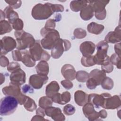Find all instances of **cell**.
<instances>
[{
  "label": "cell",
  "instance_id": "24",
  "mask_svg": "<svg viewBox=\"0 0 121 121\" xmlns=\"http://www.w3.org/2000/svg\"><path fill=\"white\" fill-rule=\"evenodd\" d=\"M60 86L57 82L53 81L50 82L46 87L45 94L46 96L51 98L54 94L58 93Z\"/></svg>",
  "mask_w": 121,
  "mask_h": 121
},
{
  "label": "cell",
  "instance_id": "53",
  "mask_svg": "<svg viewBox=\"0 0 121 121\" xmlns=\"http://www.w3.org/2000/svg\"><path fill=\"white\" fill-rule=\"evenodd\" d=\"M63 44L64 47V51H67L71 47V43L70 42L67 40H63Z\"/></svg>",
  "mask_w": 121,
  "mask_h": 121
},
{
  "label": "cell",
  "instance_id": "6",
  "mask_svg": "<svg viewBox=\"0 0 121 121\" xmlns=\"http://www.w3.org/2000/svg\"><path fill=\"white\" fill-rule=\"evenodd\" d=\"M108 44L105 41H101L96 45L97 52L93 56V59L95 64L101 65L106 58Z\"/></svg>",
  "mask_w": 121,
  "mask_h": 121
},
{
  "label": "cell",
  "instance_id": "26",
  "mask_svg": "<svg viewBox=\"0 0 121 121\" xmlns=\"http://www.w3.org/2000/svg\"><path fill=\"white\" fill-rule=\"evenodd\" d=\"M80 16L84 20H89L94 16V11L91 6L88 4L80 10Z\"/></svg>",
  "mask_w": 121,
  "mask_h": 121
},
{
  "label": "cell",
  "instance_id": "42",
  "mask_svg": "<svg viewBox=\"0 0 121 121\" xmlns=\"http://www.w3.org/2000/svg\"><path fill=\"white\" fill-rule=\"evenodd\" d=\"M12 56L13 59L16 61H21L22 53L21 50H15L12 51Z\"/></svg>",
  "mask_w": 121,
  "mask_h": 121
},
{
  "label": "cell",
  "instance_id": "12",
  "mask_svg": "<svg viewBox=\"0 0 121 121\" xmlns=\"http://www.w3.org/2000/svg\"><path fill=\"white\" fill-rule=\"evenodd\" d=\"M10 82L19 85L24 84L26 82V73L20 68L12 72L10 75Z\"/></svg>",
  "mask_w": 121,
  "mask_h": 121
},
{
  "label": "cell",
  "instance_id": "44",
  "mask_svg": "<svg viewBox=\"0 0 121 121\" xmlns=\"http://www.w3.org/2000/svg\"><path fill=\"white\" fill-rule=\"evenodd\" d=\"M20 68V65L17 62H11L7 66V70L11 73L13 71Z\"/></svg>",
  "mask_w": 121,
  "mask_h": 121
},
{
  "label": "cell",
  "instance_id": "45",
  "mask_svg": "<svg viewBox=\"0 0 121 121\" xmlns=\"http://www.w3.org/2000/svg\"><path fill=\"white\" fill-rule=\"evenodd\" d=\"M55 20L53 19H49L46 21L44 28L47 29H53L55 27Z\"/></svg>",
  "mask_w": 121,
  "mask_h": 121
},
{
  "label": "cell",
  "instance_id": "22",
  "mask_svg": "<svg viewBox=\"0 0 121 121\" xmlns=\"http://www.w3.org/2000/svg\"><path fill=\"white\" fill-rule=\"evenodd\" d=\"M21 61L27 67H32L35 64V60L30 53L29 51L25 50L21 52Z\"/></svg>",
  "mask_w": 121,
  "mask_h": 121
},
{
  "label": "cell",
  "instance_id": "1",
  "mask_svg": "<svg viewBox=\"0 0 121 121\" xmlns=\"http://www.w3.org/2000/svg\"><path fill=\"white\" fill-rule=\"evenodd\" d=\"M43 37L41 40V44L45 49L52 50L56 42L60 38L59 32L55 29H47L43 28L40 31Z\"/></svg>",
  "mask_w": 121,
  "mask_h": 121
},
{
  "label": "cell",
  "instance_id": "36",
  "mask_svg": "<svg viewBox=\"0 0 121 121\" xmlns=\"http://www.w3.org/2000/svg\"><path fill=\"white\" fill-rule=\"evenodd\" d=\"M81 64L86 67H89L95 65L93 59V56H89L87 57L83 56L81 59Z\"/></svg>",
  "mask_w": 121,
  "mask_h": 121
},
{
  "label": "cell",
  "instance_id": "19",
  "mask_svg": "<svg viewBox=\"0 0 121 121\" xmlns=\"http://www.w3.org/2000/svg\"><path fill=\"white\" fill-rule=\"evenodd\" d=\"M104 100V97L103 94L98 95L97 94H91L88 95L87 102L92 104L93 106L99 108L103 106Z\"/></svg>",
  "mask_w": 121,
  "mask_h": 121
},
{
  "label": "cell",
  "instance_id": "23",
  "mask_svg": "<svg viewBox=\"0 0 121 121\" xmlns=\"http://www.w3.org/2000/svg\"><path fill=\"white\" fill-rule=\"evenodd\" d=\"M106 77V73L102 70L95 69L89 74V78H91L97 83L98 86L101 85L104 78Z\"/></svg>",
  "mask_w": 121,
  "mask_h": 121
},
{
  "label": "cell",
  "instance_id": "57",
  "mask_svg": "<svg viewBox=\"0 0 121 121\" xmlns=\"http://www.w3.org/2000/svg\"><path fill=\"white\" fill-rule=\"evenodd\" d=\"M0 15H0V21H2V20H4L6 17H5V15L4 14V11H3L1 10H0Z\"/></svg>",
  "mask_w": 121,
  "mask_h": 121
},
{
  "label": "cell",
  "instance_id": "47",
  "mask_svg": "<svg viewBox=\"0 0 121 121\" xmlns=\"http://www.w3.org/2000/svg\"><path fill=\"white\" fill-rule=\"evenodd\" d=\"M27 97V96L25 95H24L21 92L20 94L18 95H17L16 98L17 99L18 104L20 105H22V104H24V103L26 101Z\"/></svg>",
  "mask_w": 121,
  "mask_h": 121
},
{
  "label": "cell",
  "instance_id": "3",
  "mask_svg": "<svg viewBox=\"0 0 121 121\" xmlns=\"http://www.w3.org/2000/svg\"><path fill=\"white\" fill-rule=\"evenodd\" d=\"M52 4L50 3H46L43 4H37L32 9V16L36 20L48 19L54 13L52 9Z\"/></svg>",
  "mask_w": 121,
  "mask_h": 121
},
{
  "label": "cell",
  "instance_id": "38",
  "mask_svg": "<svg viewBox=\"0 0 121 121\" xmlns=\"http://www.w3.org/2000/svg\"><path fill=\"white\" fill-rule=\"evenodd\" d=\"M74 36L78 39H82L86 35V31L81 28H77L75 29L73 33Z\"/></svg>",
  "mask_w": 121,
  "mask_h": 121
},
{
  "label": "cell",
  "instance_id": "46",
  "mask_svg": "<svg viewBox=\"0 0 121 121\" xmlns=\"http://www.w3.org/2000/svg\"><path fill=\"white\" fill-rule=\"evenodd\" d=\"M61 84L66 89H70L73 87V84L70 80L68 79H65L61 81Z\"/></svg>",
  "mask_w": 121,
  "mask_h": 121
},
{
  "label": "cell",
  "instance_id": "29",
  "mask_svg": "<svg viewBox=\"0 0 121 121\" xmlns=\"http://www.w3.org/2000/svg\"><path fill=\"white\" fill-rule=\"evenodd\" d=\"M88 3L86 0H72L70 3V9L74 12H78Z\"/></svg>",
  "mask_w": 121,
  "mask_h": 121
},
{
  "label": "cell",
  "instance_id": "25",
  "mask_svg": "<svg viewBox=\"0 0 121 121\" xmlns=\"http://www.w3.org/2000/svg\"><path fill=\"white\" fill-rule=\"evenodd\" d=\"M3 11L6 17L8 19V21L10 24H12L15 20L19 18L18 14L9 6H7Z\"/></svg>",
  "mask_w": 121,
  "mask_h": 121
},
{
  "label": "cell",
  "instance_id": "56",
  "mask_svg": "<svg viewBox=\"0 0 121 121\" xmlns=\"http://www.w3.org/2000/svg\"><path fill=\"white\" fill-rule=\"evenodd\" d=\"M99 115L100 118H106L107 116V113L106 111L105 110H102L99 112Z\"/></svg>",
  "mask_w": 121,
  "mask_h": 121
},
{
  "label": "cell",
  "instance_id": "51",
  "mask_svg": "<svg viewBox=\"0 0 121 121\" xmlns=\"http://www.w3.org/2000/svg\"><path fill=\"white\" fill-rule=\"evenodd\" d=\"M95 17L99 20H104L106 16V10L105 9L103 12L95 14Z\"/></svg>",
  "mask_w": 121,
  "mask_h": 121
},
{
  "label": "cell",
  "instance_id": "35",
  "mask_svg": "<svg viewBox=\"0 0 121 121\" xmlns=\"http://www.w3.org/2000/svg\"><path fill=\"white\" fill-rule=\"evenodd\" d=\"M76 78L78 82H85L89 78V74L85 71H78L76 72Z\"/></svg>",
  "mask_w": 121,
  "mask_h": 121
},
{
  "label": "cell",
  "instance_id": "10",
  "mask_svg": "<svg viewBox=\"0 0 121 121\" xmlns=\"http://www.w3.org/2000/svg\"><path fill=\"white\" fill-rule=\"evenodd\" d=\"M82 110L84 114L89 121L101 120L100 119L99 112H97L95 110L94 106L92 104L87 102L83 106Z\"/></svg>",
  "mask_w": 121,
  "mask_h": 121
},
{
  "label": "cell",
  "instance_id": "33",
  "mask_svg": "<svg viewBox=\"0 0 121 121\" xmlns=\"http://www.w3.org/2000/svg\"><path fill=\"white\" fill-rule=\"evenodd\" d=\"M23 105L25 109L29 112H33L37 108V105L35 101L28 96L27 97L26 100Z\"/></svg>",
  "mask_w": 121,
  "mask_h": 121
},
{
  "label": "cell",
  "instance_id": "28",
  "mask_svg": "<svg viewBox=\"0 0 121 121\" xmlns=\"http://www.w3.org/2000/svg\"><path fill=\"white\" fill-rule=\"evenodd\" d=\"M36 72L38 74L47 75L49 71V67L48 63L45 60H40L37 64L36 67Z\"/></svg>",
  "mask_w": 121,
  "mask_h": 121
},
{
  "label": "cell",
  "instance_id": "58",
  "mask_svg": "<svg viewBox=\"0 0 121 121\" xmlns=\"http://www.w3.org/2000/svg\"><path fill=\"white\" fill-rule=\"evenodd\" d=\"M0 75H1V83H0V84H2L3 83V82H4L5 81V77L4 76V75H3L2 73H1L0 74Z\"/></svg>",
  "mask_w": 121,
  "mask_h": 121
},
{
  "label": "cell",
  "instance_id": "4",
  "mask_svg": "<svg viewBox=\"0 0 121 121\" xmlns=\"http://www.w3.org/2000/svg\"><path fill=\"white\" fill-rule=\"evenodd\" d=\"M18 101L14 96H6L1 98L0 103V115L7 116L12 114L17 107Z\"/></svg>",
  "mask_w": 121,
  "mask_h": 121
},
{
  "label": "cell",
  "instance_id": "18",
  "mask_svg": "<svg viewBox=\"0 0 121 121\" xmlns=\"http://www.w3.org/2000/svg\"><path fill=\"white\" fill-rule=\"evenodd\" d=\"M64 52L63 40L60 38L51 50V56L54 59L59 58Z\"/></svg>",
  "mask_w": 121,
  "mask_h": 121
},
{
  "label": "cell",
  "instance_id": "9",
  "mask_svg": "<svg viewBox=\"0 0 121 121\" xmlns=\"http://www.w3.org/2000/svg\"><path fill=\"white\" fill-rule=\"evenodd\" d=\"M48 77L47 75L34 74L31 75L29 79V84L35 89H40L44 84L47 83Z\"/></svg>",
  "mask_w": 121,
  "mask_h": 121
},
{
  "label": "cell",
  "instance_id": "15",
  "mask_svg": "<svg viewBox=\"0 0 121 121\" xmlns=\"http://www.w3.org/2000/svg\"><path fill=\"white\" fill-rule=\"evenodd\" d=\"M61 72L63 77L69 80H73L76 78V71L73 66L69 64H65L61 69Z\"/></svg>",
  "mask_w": 121,
  "mask_h": 121
},
{
  "label": "cell",
  "instance_id": "54",
  "mask_svg": "<svg viewBox=\"0 0 121 121\" xmlns=\"http://www.w3.org/2000/svg\"><path fill=\"white\" fill-rule=\"evenodd\" d=\"M36 113L37 115L42 116L43 117H44L45 115V111H44V109H43L41 107H39L38 109H36Z\"/></svg>",
  "mask_w": 121,
  "mask_h": 121
},
{
  "label": "cell",
  "instance_id": "39",
  "mask_svg": "<svg viewBox=\"0 0 121 121\" xmlns=\"http://www.w3.org/2000/svg\"><path fill=\"white\" fill-rule=\"evenodd\" d=\"M63 111L65 114L67 115H71L75 113L76 109L72 105L68 104L63 107Z\"/></svg>",
  "mask_w": 121,
  "mask_h": 121
},
{
  "label": "cell",
  "instance_id": "31",
  "mask_svg": "<svg viewBox=\"0 0 121 121\" xmlns=\"http://www.w3.org/2000/svg\"><path fill=\"white\" fill-rule=\"evenodd\" d=\"M101 69L105 73H111L113 69V66L110 60V57L107 56L104 61L101 64Z\"/></svg>",
  "mask_w": 121,
  "mask_h": 121
},
{
  "label": "cell",
  "instance_id": "40",
  "mask_svg": "<svg viewBox=\"0 0 121 121\" xmlns=\"http://www.w3.org/2000/svg\"><path fill=\"white\" fill-rule=\"evenodd\" d=\"M24 24L23 21L19 18L17 19L12 24V26L16 31L21 30L23 28Z\"/></svg>",
  "mask_w": 121,
  "mask_h": 121
},
{
  "label": "cell",
  "instance_id": "50",
  "mask_svg": "<svg viewBox=\"0 0 121 121\" xmlns=\"http://www.w3.org/2000/svg\"><path fill=\"white\" fill-rule=\"evenodd\" d=\"M9 59L4 55L0 56V66L3 67L8 66L9 64Z\"/></svg>",
  "mask_w": 121,
  "mask_h": 121
},
{
  "label": "cell",
  "instance_id": "30",
  "mask_svg": "<svg viewBox=\"0 0 121 121\" xmlns=\"http://www.w3.org/2000/svg\"><path fill=\"white\" fill-rule=\"evenodd\" d=\"M12 28L9 22L7 20H3L0 22V34L2 35L7 33L11 32Z\"/></svg>",
  "mask_w": 121,
  "mask_h": 121
},
{
  "label": "cell",
  "instance_id": "48",
  "mask_svg": "<svg viewBox=\"0 0 121 121\" xmlns=\"http://www.w3.org/2000/svg\"><path fill=\"white\" fill-rule=\"evenodd\" d=\"M52 10L54 12H63L64 10L63 6L60 4H52Z\"/></svg>",
  "mask_w": 121,
  "mask_h": 121
},
{
  "label": "cell",
  "instance_id": "41",
  "mask_svg": "<svg viewBox=\"0 0 121 121\" xmlns=\"http://www.w3.org/2000/svg\"><path fill=\"white\" fill-rule=\"evenodd\" d=\"M5 2L9 4V6H10L13 9H17L19 8L21 5L22 2L21 0H5Z\"/></svg>",
  "mask_w": 121,
  "mask_h": 121
},
{
  "label": "cell",
  "instance_id": "27",
  "mask_svg": "<svg viewBox=\"0 0 121 121\" xmlns=\"http://www.w3.org/2000/svg\"><path fill=\"white\" fill-rule=\"evenodd\" d=\"M104 28V27L103 25L97 24L94 22L89 24L87 26V29L88 32L96 35L100 34Z\"/></svg>",
  "mask_w": 121,
  "mask_h": 121
},
{
  "label": "cell",
  "instance_id": "52",
  "mask_svg": "<svg viewBox=\"0 0 121 121\" xmlns=\"http://www.w3.org/2000/svg\"><path fill=\"white\" fill-rule=\"evenodd\" d=\"M114 50L115 53L121 57V43H117L114 46Z\"/></svg>",
  "mask_w": 121,
  "mask_h": 121
},
{
  "label": "cell",
  "instance_id": "14",
  "mask_svg": "<svg viewBox=\"0 0 121 121\" xmlns=\"http://www.w3.org/2000/svg\"><path fill=\"white\" fill-rule=\"evenodd\" d=\"M95 49V45L91 41H85L82 43L79 47L80 51L84 57L92 55Z\"/></svg>",
  "mask_w": 121,
  "mask_h": 121
},
{
  "label": "cell",
  "instance_id": "13",
  "mask_svg": "<svg viewBox=\"0 0 121 121\" xmlns=\"http://www.w3.org/2000/svg\"><path fill=\"white\" fill-rule=\"evenodd\" d=\"M121 26H120L116 27L114 31L109 32L105 36L104 41L109 43H120L121 40Z\"/></svg>",
  "mask_w": 121,
  "mask_h": 121
},
{
  "label": "cell",
  "instance_id": "5",
  "mask_svg": "<svg viewBox=\"0 0 121 121\" xmlns=\"http://www.w3.org/2000/svg\"><path fill=\"white\" fill-rule=\"evenodd\" d=\"M29 52L35 61H48L50 59V54L43 50L39 43V41H36L35 43L29 48Z\"/></svg>",
  "mask_w": 121,
  "mask_h": 121
},
{
  "label": "cell",
  "instance_id": "2",
  "mask_svg": "<svg viewBox=\"0 0 121 121\" xmlns=\"http://www.w3.org/2000/svg\"><path fill=\"white\" fill-rule=\"evenodd\" d=\"M14 35L17 40V49L19 50H25L26 48H30L36 42L32 35L23 30L15 31Z\"/></svg>",
  "mask_w": 121,
  "mask_h": 121
},
{
  "label": "cell",
  "instance_id": "8",
  "mask_svg": "<svg viewBox=\"0 0 121 121\" xmlns=\"http://www.w3.org/2000/svg\"><path fill=\"white\" fill-rule=\"evenodd\" d=\"M17 43L15 40L10 36H4L0 40V55L6 54L8 52L17 48Z\"/></svg>",
  "mask_w": 121,
  "mask_h": 121
},
{
  "label": "cell",
  "instance_id": "21",
  "mask_svg": "<svg viewBox=\"0 0 121 121\" xmlns=\"http://www.w3.org/2000/svg\"><path fill=\"white\" fill-rule=\"evenodd\" d=\"M74 100L78 105L83 106L87 103L88 95L82 90H77L74 93Z\"/></svg>",
  "mask_w": 121,
  "mask_h": 121
},
{
  "label": "cell",
  "instance_id": "37",
  "mask_svg": "<svg viewBox=\"0 0 121 121\" xmlns=\"http://www.w3.org/2000/svg\"><path fill=\"white\" fill-rule=\"evenodd\" d=\"M110 60L112 65H116L119 69H121V57L116 53H113L111 55Z\"/></svg>",
  "mask_w": 121,
  "mask_h": 121
},
{
  "label": "cell",
  "instance_id": "17",
  "mask_svg": "<svg viewBox=\"0 0 121 121\" xmlns=\"http://www.w3.org/2000/svg\"><path fill=\"white\" fill-rule=\"evenodd\" d=\"M51 98L53 102L63 105L70 101L71 95L68 91L64 92L61 94L58 92L54 94Z\"/></svg>",
  "mask_w": 121,
  "mask_h": 121
},
{
  "label": "cell",
  "instance_id": "43",
  "mask_svg": "<svg viewBox=\"0 0 121 121\" xmlns=\"http://www.w3.org/2000/svg\"><path fill=\"white\" fill-rule=\"evenodd\" d=\"M86 85L87 88L89 89H94L98 86L95 81L91 78H89L88 80L86 81Z\"/></svg>",
  "mask_w": 121,
  "mask_h": 121
},
{
  "label": "cell",
  "instance_id": "55",
  "mask_svg": "<svg viewBox=\"0 0 121 121\" xmlns=\"http://www.w3.org/2000/svg\"><path fill=\"white\" fill-rule=\"evenodd\" d=\"M43 117H43L42 116L36 115L33 116V117L31 119V121H45V120H46Z\"/></svg>",
  "mask_w": 121,
  "mask_h": 121
},
{
  "label": "cell",
  "instance_id": "16",
  "mask_svg": "<svg viewBox=\"0 0 121 121\" xmlns=\"http://www.w3.org/2000/svg\"><path fill=\"white\" fill-rule=\"evenodd\" d=\"M2 93L6 96H12L16 97L21 92L19 85L11 82L9 86H6L2 89Z\"/></svg>",
  "mask_w": 121,
  "mask_h": 121
},
{
  "label": "cell",
  "instance_id": "49",
  "mask_svg": "<svg viewBox=\"0 0 121 121\" xmlns=\"http://www.w3.org/2000/svg\"><path fill=\"white\" fill-rule=\"evenodd\" d=\"M32 86L30 85H25L22 88V92L24 94H26L27 93H32L34 92V90L32 88Z\"/></svg>",
  "mask_w": 121,
  "mask_h": 121
},
{
  "label": "cell",
  "instance_id": "11",
  "mask_svg": "<svg viewBox=\"0 0 121 121\" xmlns=\"http://www.w3.org/2000/svg\"><path fill=\"white\" fill-rule=\"evenodd\" d=\"M45 114L52 118L55 121H63L65 120V117L62 113L60 108L52 106L46 107L44 109Z\"/></svg>",
  "mask_w": 121,
  "mask_h": 121
},
{
  "label": "cell",
  "instance_id": "7",
  "mask_svg": "<svg viewBox=\"0 0 121 121\" xmlns=\"http://www.w3.org/2000/svg\"><path fill=\"white\" fill-rule=\"evenodd\" d=\"M104 97V104L102 107L106 109H115L121 106V100L120 96L115 95L112 96L107 93L102 94Z\"/></svg>",
  "mask_w": 121,
  "mask_h": 121
},
{
  "label": "cell",
  "instance_id": "34",
  "mask_svg": "<svg viewBox=\"0 0 121 121\" xmlns=\"http://www.w3.org/2000/svg\"><path fill=\"white\" fill-rule=\"evenodd\" d=\"M102 87L106 90H111L114 84L112 80L108 77H105L101 82Z\"/></svg>",
  "mask_w": 121,
  "mask_h": 121
},
{
  "label": "cell",
  "instance_id": "20",
  "mask_svg": "<svg viewBox=\"0 0 121 121\" xmlns=\"http://www.w3.org/2000/svg\"><path fill=\"white\" fill-rule=\"evenodd\" d=\"M109 2L107 0H91L88 1V4L93 9L95 13H98L104 11L105 6Z\"/></svg>",
  "mask_w": 121,
  "mask_h": 121
},
{
  "label": "cell",
  "instance_id": "32",
  "mask_svg": "<svg viewBox=\"0 0 121 121\" xmlns=\"http://www.w3.org/2000/svg\"><path fill=\"white\" fill-rule=\"evenodd\" d=\"M52 103L53 101L50 97L47 96H44L39 99V106L43 109H45L47 107L52 106Z\"/></svg>",
  "mask_w": 121,
  "mask_h": 121
}]
</instances>
